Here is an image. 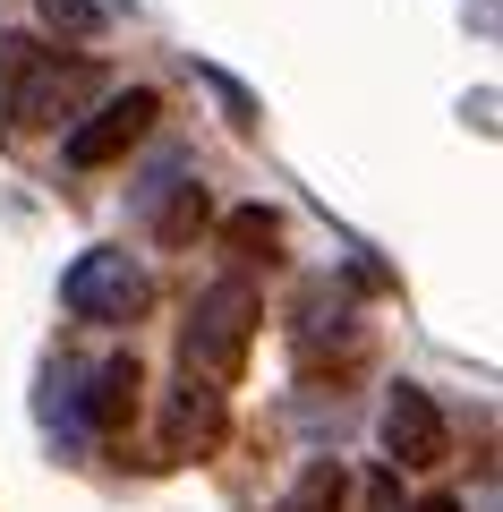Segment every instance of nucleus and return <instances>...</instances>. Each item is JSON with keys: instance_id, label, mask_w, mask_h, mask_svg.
Masks as SVG:
<instances>
[{"instance_id": "5", "label": "nucleus", "mask_w": 503, "mask_h": 512, "mask_svg": "<svg viewBox=\"0 0 503 512\" xmlns=\"http://www.w3.org/2000/svg\"><path fill=\"white\" fill-rule=\"evenodd\" d=\"M384 453H393V470H444L452 461V427H444L427 384H393V402H384Z\"/></svg>"}, {"instance_id": "6", "label": "nucleus", "mask_w": 503, "mask_h": 512, "mask_svg": "<svg viewBox=\"0 0 503 512\" xmlns=\"http://www.w3.org/2000/svg\"><path fill=\"white\" fill-rule=\"evenodd\" d=\"M137 384H145V376H137V359H128V350H111L103 367H69V402H77V427H86V444L137 419Z\"/></svg>"}, {"instance_id": "10", "label": "nucleus", "mask_w": 503, "mask_h": 512, "mask_svg": "<svg viewBox=\"0 0 503 512\" xmlns=\"http://www.w3.org/2000/svg\"><path fill=\"white\" fill-rule=\"evenodd\" d=\"M154 231L171 239V248H180L188 231H205V188H180V205H162V214H154Z\"/></svg>"}, {"instance_id": "7", "label": "nucleus", "mask_w": 503, "mask_h": 512, "mask_svg": "<svg viewBox=\"0 0 503 512\" xmlns=\"http://www.w3.org/2000/svg\"><path fill=\"white\" fill-rule=\"evenodd\" d=\"M214 436H222V393H214V384H197V376H180V384H171V427H162V461H197Z\"/></svg>"}, {"instance_id": "8", "label": "nucleus", "mask_w": 503, "mask_h": 512, "mask_svg": "<svg viewBox=\"0 0 503 512\" xmlns=\"http://www.w3.org/2000/svg\"><path fill=\"white\" fill-rule=\"evenodd\" d=\"M273 512H342V461H316V470H307Z\"/></svg>"}, {"instance_id": "11", "label": "nucleus", "mask_w": 503, "mask_h": 512, "mask_svg": "<svg viewBox=\"0 0 503 512\" xmlns=\"http://www.w3.org/2000/svg\"><path fill=\"white\" fill-rule=\"evenodd\" d=\"M43 26H60V35H94L103 9H94V0H43Z\"/></svg>"}, {"instance_id": "4", "label": "nucleus", "mask_w": 503, "mask_h": 512, "mask_svg": "<svg viewBox=\"0 0 503 512\" xmlns=\"http://www.w3.org/2000/svg\"><path fill=\"white\" fill-rule=\"evenodd\" d=\"M154 111H162V94H154V86L103 94V103H94L86 120L69 128V137H60V163H69V171H103V163H120V154L145 137V128H154Z\"/></svg>"}, {"instance_id": "2", "label": "nucleus", "mask_w": 503, "mask_h": 512, "mask_svg": "<svg viewBox=\"0 0 503 512\" xmlns=\"http://www.w3.org/2000/svg\"><path fill=\"white\" fill-rule=\"evenodd\" d=\"M145 299H154V274H145V256L128 248H86L60 274V308L77 316V325H137Z\"/></svg>"}, {"instance_id": "9", "label": "nucleus", "mask_w": 503, "mask_h": 512, "mask_svg": "<svg viewBox=\"0 0 503 512\" xmlns=\"http://www.w3.org/2000/svg\"><path fill=\"white\" fill-rule=\"evenodd\" d=\"M197 77H205V94H214V103H222V111H231V120H239V128H256V94H248V86H239V77H231V69H214V60H197Z\"/></svg>"}, {"instance_id": "12", "label": "nucleus", "mask_w": 503, "mask_h": 512, "mask_svg": "<svg viewBox=\"0 0 503 512\" xmlns=\"http://www.w3.org/2000/svg\"><path fill=\"white\" fill-rule=\"evenodd\" d=\"M418 512H461V504H452V495H427V504H418Z\"/></svg>"}, {"instance_id": "3", "label": "nucleus", "mask_w": 503, "mask_h": 512, "mask_svg": "<svg viewBox=\"0 0 503 512\" xmlns=\"http://www.w3.org/2000/svg\"><path fill=\"white\" fill-rule=\"evenodd\" d=\"M69 86H77V69H60L43 43H26V35L0 43V120L9 128H43L52 111H69Z\"/></svg>"}, {"instance_id": "1", "label": "nucleus", "mask_w": 503, "mask_h": 512, "mask_svg": "<svg viewBox=\"0 0 503 512\" xmlns=\"http://www.w3.org/2000/svg\"><path fill=\"white\" fill-rule=\"evenodd\" d=\"M256 325H265V299H256V282H248V274L205 282V291L188 299V325H180V359H188V376L222 393V384L248 367Z\"/></svg>"}]
</instances>
